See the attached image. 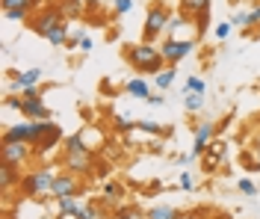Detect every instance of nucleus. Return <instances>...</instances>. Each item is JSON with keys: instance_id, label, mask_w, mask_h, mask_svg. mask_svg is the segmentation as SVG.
Returning <instances> with one entry per match:
<instances>
[{"instance_id": "obj_19", "label": "nucleus", "mask_w": 260, "mask_h": 219, "mask_svg": "<svg viewBox=\"0 0 260 219\" xmlns=\"http://www.w3.org/2000/svg\"><path fill=\"white\" fill-rule=\"evenodd\" d=\"M68 39H71V24L62 21V24L48 36V45H53V48H65V45H68Z\"/></svg>"}, {"instance_id": "obj_38", "label": "nucleus", "mask_w": 260, "mask_h": 219, "mask_svg": "<svg viewBox=\"0 0 260 219\" xmlns=\"http://www.w3.org/2000/svg\"><path fill=\"white\" fill-rule=\"evenodd\" d=\"M178 184H180V190H192V186H195V178H192V172H180Z\"/></svg>"}, {"instance_id": "obj_11", "label": "nucleus", "mask_w": 260, "mask_h": 219, "mask_svg": "<svg viewBox=\"0 0 260 219\" xmlns=\"http://www.w3.org/2000/svg\"><path fill=\"white\" fill-rule=\"evenodd\" d=\"M42 77H45V71H42V68H27V71H21V74L12 77L9 89H12V92H21V95H27V92H32V89H39Z\"/></svg>"}, {"instance_id": "obj_37", "label": "nucleus", "mask_w": 260, "mask_h": 219, "mask_svg": "<svg viewBox=\"0 0 260 219\" xmlns=\"http://www.w3.org/2000/svg\"><path fill=\"white\" fill-rule=\"evenodd\" d=\"M248 30H260V3L248 12Z\"/></svg>"}, {"instance_id": "obj_20", "label": "nucleus", "mask_w": 260, "mask_h": 219, "mask_svg": "<svg viewBox=\"0 0 260 219\" xmlns=\"http://www.w3.org/2000/svg\"><path fill=\"white\" fill-rule=\"evenodd\" d=\"M180 12L183 15H201V12H210V0H180Z\"/></svg>"}, {"instance_id": "obj_13", "label": "nucleus", "mask_w": 260, "mask_h": 219, "mask_svg": "<svg viewBox=\"0 0 260 219\" xmlns=\"http://www.w3.org/2000/svg\"><path fill=\"white\" fill-rule=\"evenodd\" d=\"M62 142H65L62 128L53 121V128H50L48 134H45L42 139H39V142H36V145H32V151H36V157H45V154H50L53 148H56V145H62Z\"/></svg>"}, {"instance_id": "obj_41", "label": "nucleus", "mask_w": 260, "mask_h": 219, "mask_svg": "<svg viewBox=\"0 0 260 219\" xmlns=\"http://www.w3.org/2000/svg\"><path fill=\"white\" fill-rule=\"evenodd\" d=\"M21 104H24V98H18V95H6V110H18V113H21Z\"/></svg>"}, {"instance_id": "obj_7", "label": "nucleus", "mask_w": 260, "mask_h": 219, "mask_svg": "<svg viewBox=\"0 0 260 219\" xmlns=\"http://www.w3.org/2000/svg\"><path fill=\"white\" fill-rule=\"evenodd\" d=\"M0 154H3V163H6V166H15V169H24L32 157H36L30 142H3Z\"/></svg>"}, {"instance_id": "obj_32", "label": "nucleus", "mask_w": 260, "mask_h": 219, "mask_svg": "<svg viewBox=\"0 0 260 219\" xmlns=\"http://www.w3.org/2000/svg\"><path fill=\"white\" fill-rule=\"evenodd\" d=\"M77 219H101V210H98V204H83L80 216Z\"/></svg>"}, {"instance_id": "obj_10", "label": "nucleus", "mask_w": 260, "mask_h": 219, "mask_svg": "<svg viewBox=\"0 0 260 219\" xmlns=\"http://www.w3.org/2000/svg\"><path fill=\"white\" fill-rule=\"evenodd\" d=\"M219 134V124H213V121H201V124H195V145H192V157H201V154L210 148V142L216 139Z\"/></svg>"}, {"instance_id": "obj_22", "label": "nucleus", "mask_w": 260, "mask_h": 219, "mask_svg": "<svg viewBox=\"0 0 260 219\" xmlns=\"http://www.w3.org/2000/svg\"><path fill=\"white\" fill-rule=\"evenodd\" d=\"M0 6H3V12H6V9H21V12H36V9L42 6V0H0Z\"/></svg>"}, {"instance_id": "obj_47", "label": "nucleus", "mask_w": 260, "mask_h": 219, "mask_svg": "<svg viewBox=\"0 0 260 219\" xmlns=\"http://www.w3.org/2000/svg\"><path fill=\"white\" fill-rule=\"evenodd\" d=\"M113 3H115V0H113Z\"/></svg>"}, {"instance_id": "obj_4", "label": "nucleus", "mask_w": 260, "mask_h": 219, "mask_svg": "<svg viewBox=\"0 0 260 219\" xmlns=\"http://www.w3.org/2000/svg\"><path fill=\"white\" fill-rule=\"evenodd\" d=\"M169 21H172V9L162 0H154L148 6L145 27H142V42H157L162 33H169Z\"/></svg>"}, {"instance_id": "obj_5", "label": "nucleus", "mask_w": 260, "mask_h": 219, "mask_svg": "<svg viewBox=\"0 0 260 219\" xmlns=\"http://www.w3.org/2000/svg\"><path fill=\"white\" fill-rule=\"evenodd\" d=\"M160 51H162L166 66H178L180 59H186V56L195 51V39H175V36H166L162 45H160Z\"/></svg>"}, {"instance_id": "obj_45", "label": "nucleus", "mask_w": 260, "mask_h": 219, "mask_svg": "<svg viewBox=\"0 0 260 219\" xmlns=\"http://www.w3.org/2000/svg\"><path fill=\"white\" fill-rule=\"evenodd\" d=\"M148 104H151V107H162V95H151V98H148Z\"/></svg>"}, {"instance_id": "obj_25", "label": "nucleus", "mask_w": 260, "mask_h": 219, "mask_svg": "<svg viewBox=\"0 0 260 219\" xmlns=\"http://www.w3.org/2000/svg\"><path fill=\"white\" fill-rule=\"evenodd\" d=\"M104 196H107L110 204H118L124 199V186L118 184V181H107V184H104Z\"/></svg>"}, {"instance_id": "obj_34", "label": "nucleus", "mask_w": 260, "mask_h": 219, "mask_svg": "<svg viewBox=\"0 0 260 219\" xmlns=\"http://www.w3.org/2000/svg\"><path fill=\"white\" fill-rule=\"evenodd\" d=\"M183 92H201V95H204V80H201V77H189Z\"/></svg>"}, {"instance_id": "obj_6", "label": "nucleus", "mask_w": 260, "mask_h": 219, "mask_svg": "<svg viewBox=\"0 0 260 219\" xmlns=\"http://www.w3.org/2000/svg\"><path fill=\"white\" fill-rule=\"evenodd\" d=\"M62 21H65V15L59 12V6H56V0H53V3H50V6L45 9V12H39V15L32 18V21H30V27H32V33H36V36L48 39V36L53 33V30H56V27H59Z\"/></svg>"}, {"instance_id": "obj_40", "label": "nucleus", "mask_w": 260, "mask_h": 219, "mask_svg": "<svg viewBox=\"0 0 260 219\" xmlns=\"http://www.w3.org/2000/svg\"><path fill=\"white\" fill-rule=\"evenodd\" d=\"M231 27H248V12H234Z\"/></svg>"}, {"instance_id": "obj_44", "label": "nucleus", "mask_w": 260, "mask_h": 219, "mask_svg": "<svg viewBox=\"0 0 260 219\" xmlns=\"http://www.w3.org/2000/svg\"><path fill=\"white\" fill-rule=\"evenodd\" d=\"M77 48H80V51H92V48H95V42H92V36H86V39H83V42L77 45Z\"/></svg>"}, {"instance_id": "obj_39", "label": "nucleus", "mask_w": 260, "mask_h": 219, "mask_svg": "<svg viewBox=\"0 0 260 219\" xmlns=\"http://www.w3.org/2000/svg\"><path fill=\"white\" fill-rule=\"evenodd\" d=\"M139 216H142V213H136L133 207H118V210H115V219H139Z\"/></svg>"}, {"instance_id": "obj_24", "label": "nucleus", "mask_w": 260, "mask_h": 219, "mask_svg": "<svg viewBox=\"0 0 260 219\" xmlns=\"http://www.w3.org/2000/svg\"><path fill=\"white\" fill-rule=\"evenodd\" d=\"M175 77H178V71H175V66H166V68H162V71H160V74L154 77V86H157L160 92H166L169 86L175 83Z\"/></svg>"}, {"instance_id": "obj_17", "label": "nucleus", "mask_w": 260, "mask_h": 219, "mask_svg": "<svg viewBox=\"0 0 260 219\" xmlns=\"http://www.w3.org/2000/svg\"><path fill=\"white\" fill-rule=\"evenodd\" d=\"M83 210V204L74 199V196H68V199H56V216L59 219H77Z\"/></svg>"}, {"instance_id": "obj_15", "label": "nucleus", "mask_w": 260, "mask_h": 219, "mask_svg": "<svg viewBox=\"0 0 260 219\" xmlns=\"http://www.w3.org/2000/svg\"><path fill=\"white\" fill-rule=\"evenodd\" d=\"M21 169H15V166H6L3 163V169H0V190H3V199H9L12 196V190H15L18 184H21Z\"/></svg>"}, {"instance_id": "obj_27", "label": "nucleus", "mask_w": 260, "mask_h": 219, "mask_svg": "<svg viewBox=\"0 0 260 219\" xmlns=\"http://www.w3.org/2000/svg\"><path fill=\"white\" fill-rule=\"evenodd\" d=\"M189 24H192V18L183 15V12H180V15H172V21H169V33L166 36H175V39H178V33L183 30V27L189 30Z\"/></svg>"}, {"instance_id": "obj_8", "label": "nucleus", "mask_w": 260, "mask_h": 219, "mask_svg": "<svg viewBox=\"0 0 260 219\" xmlns=\"http://www.w3.org/2000/svg\"><path fill=\"white\" fill-rule=\"evenodd\" d=\"M83 193V184L77 175H71V172H59L56 175V181H53V190H50V196H53V202L56 199H68V196H80Z\"/></svg>"}, {"instance_id": "obj_26", "label": "nucleus", "mask_w": 260, "mask_h": 219, "mask_svg": "<svg viewBox=\"0 0 260 219\" xmlns=\"http://www.w3.org/2000/svg\"><path fill=\"white\" fill-rule=\"evenodd\" d=\"M136 131H139V134H148V136H162L166 134V128H162L160 121H151V118L136 121Z\"/></svg>"}, {"instance_id": "obj_14", "label": "nucleus", "mask_w": 260, "mask_h": 219, "mask_svg": "<svg viewBox=\"0 0 260 219\" xmlns=\"http://www.w3.org/2000/svg\"><path fill=\"white\" fill-rule=\"evenodd\" d=\"M86 136H89V131H77V134H68L62 142L65 154H92V145L86 142Z\"/></svg>"}, {"instance_id": "obj_18", "label": "nucleus", "mask_w": 260, "mask_h": 219, "mask_svg": "<svg viewBox=\"0 0 260 219\" xmlns=\"http://www.w3.org/2000/svg\"><path fill=\"white\" fill-rule=\"evenodd\" d=\"M124 92H127V95H133V98H139V101H148V98L154 95L145 77H130L127 86H124Z\"/></svg>"}, {"instance_id": "obj_35", "label": "nucleus", "mask_w": 260, "mask_h": 219, "mask_svg": "<svg viewBox=\"0 0 260 219\" xmlns=\"http://www.w3.org/2000/svg\"><path fill=\"white\" fill-rule=\"evenodd\" d=\"M27 15H30V12H21V9H6V12H3L6 21H21V24L27 21Z\"/></svg>"}, {"instance_id": "obj_33", "label": "nucleus", "mask_w": 260, "mask_h": 219, "mask_svg": "<svg viewBox=\"0 0 260 219\" xmlns=\"http://www.w3.org/2000/svg\"><path fill=\"white\" fill-rule=\"evenodd\" d=\"M231 30H234V27H231V21H222V24H216L213 36H216V39L222 42V39H228V36H231Z\"/></svg>"}, {"instance_id": "obj_36", "label": "nucleus", "mask_w": 260, "mask_h": 219, "mask_svg": "<svg viewBox=\"0 0 260 219\" xmlns=\"http://www.w3.org/2000/svg\"><path fill=\"white\" fill-rule=\"evenodd\" d=\"M113 9H115V15H127L130 9H133V0H115Z\"/></svg>"}, {"instance_id": "obj_2", "label": "nucleus", "mask_w": 260, "mask_h": 219, "mask_svg": "<svg viewBox=\"0 0 260 219\" xmlns=\"http://www.w3.org/2000/svg\"><path fill=\"white\" fill-rule=\"evenodd\" d=\"M56 175H59V172L50 169V166L32 169V172H27V175L21 178V184H18V196H21V199H39V196H45V193L50 196Z\"/></svg>"}, {"instance_id": "obj_9", "label": "nucleus", "mask_w": 260, "mask_h": 219, "mask_svg": "<svg viewBox=\"0 0 260 219\" xmlns=\"http://www.w3.org/2000/svg\"><path fill=\"white\" fill-rule=\"evenodd\" d=\"M21 116L27 118V121H50V110L42 95H30L21 104Z\"/></svg>"}, {"instance_id": "obj_1", "label": "nucleus", "mask_w": 260, "mask_h": 219, "mask_svg": "<svg viewBox=\"0 0 260 219\" xmlns=\"http://www.w3.org/2000/svg\"><path fill=\"white\" fill-rule=\"evenodd\" d=\"M124 56H127L130 68H133L136 74H154V77H157L162 68H166L162 51L154 42H136V45L124 48Z\"/></svg>"}, {"instance_id": "obj_30", "label": "nucleus", "mask_w": 260, "mask_h": 219, "mask_svg": "<svg viewBox=\"0 0 260 219\" xmlns=\"http://www.w3.org/2000/svg\"><path fill=\"white\" fill-rule=\"evenodd\" d=\"M237 190L245 193V196H257V184H254V181H248V178H240V181H237Z\"/></svg>"}, {"instance_id": "obj_16", "label": "nucleus", "mask_w": 260, "mask_h": 219, "mask_svg": "<svg viewBox=\"0 0 260 219\" xmlns=\"http://www.w3.org/2000/svg\"><path fill=\"white\" fill-rule=\"evenodd\" d=\"M225 151H228V145L225 142H210V148L201 154L204 157V169L207 172H213V169H219V163L225 160Z\"/></svg>"}, {"instance_id": "obj_29", "label": "nucleus", "mask_w": 260, "mask_h": 219, "mask_svg": "<svg viewBox=\"0 0 260 219\" xmlns=\"http://www.w3.org/2000/svg\"><path fill=\"white\" fill-rule=\"evenodd\" d=\"M113 128L118 134H130V131H136V121H130L124 116H113Z\"/></svg>"}, {"instance_id": "obj_21", "label": "nucleus", "mask_w": 260, "mask_h": 219, "mask_svg": "<svg viewBox=\"0 0 260 219\" xmlns=\"http://www.w3.org/2000/svg\"><path fill=\"white\" fill-rule=\"evenodd\" d=\"M145 219H180V210L172 204H154L145 213Z\"/></svg>"}, {"instance_id": "obj_23", "label": "nucleus", "mask_w": 260, "mask_h": 219, "mask_svg": "<svg viewBox=\"0 0 260 219\" xmlns=\"http://www.w3.org/2000/svg\"><path fill=\"white\" fill-rule=\"evenodd\" d=\"M56 6H59V12L65 18H80L83 15V0H56Z\"/></svg>"}, {"instance_id": "obj_46", "label": "nucleus", "mask_w": 260, "mask_h": 219, "mask_svg": "<svg viewBox=\"0 0 260 219\" xmlns=\"http://www.w3.org/2000/svg\"><path fill=\"white\" fill-rule=\"evenodd\" d=\"M180 219H195V216H186V213H180Z\"/></svg>"}, {"instance_id": "obj_3", "label": "nucleus", "mask_w": 260, "mask_h": 219, "mask_svg": "<svg viewBox=\"0 0 260 219\" xmlns=\"http://www.w3.org/2000/svg\"><path fill=\"white\" fill-rule=\"evenodd\" d=\"M50 128H53V118H50V121H27V118H24V121H18V124L3 128V142H30V145H36Z\"/></svg>"}, {"instance_id": "obj_43", "label": "nucleus", "mask_w": 260, "mask_h": 219, "mask_svg": "<svg viewBox=\"0 0 260 219\" xmlns=\"http://www.w3.org/2000/svg\"><path fill=\"white\" fill-rule=\"evenodd\" d=\"M251 154H254V157L260 160V134L251 136Z\"/></svg>"}, {"instance_id": "obj_12", "label": "nucleus", "mask_w": 260, "mask_h": 219, "mask_svg": "<svg viewBox=\"0 0 260 219\" xmlns=\"http://www.w3.org/2000/svg\"><path fill=\"white\" fill-rule=\"evenodd\" d=\"M65 172H71L77 178H89L95 172L92 154H65Z\"/></svg>"}, {"instance_id": "obj_31", "label": "nucleus", "mask_w": 260, "mask_h": 219, "mask_svg": "<svg viewBox=\"0 0 260 219\" xmlns=\"http://www.w3.org/2000/svg\"><path fill=\"white\" fill-rule=\"evenodd\" d=\"M195 27H198V36H204L207 33V24H210V12H201V15H195Z\"/></svg>"}, {"instance_id": "obj_42", "label": "nucleus", "mask_w": 260, "mask_h": 219, "mask_svg": "<svg viewBox=\"0 0 260 219\" xmlns=\"http://www.w3.org/2000/svg\"><path fill=\"white\" fill-rule=\"evenodd\" d=\"M243 163H245V169H251V172H260V160H254L251 154H243Z\"/></svg>"}, {"instance_id": "obj_28", "label": "nucleus", "mask_w": 260, "mask_h": 219, "mask_svg": "<svg viewBox=\"0 0 260 219\" xmlns=\"http://www.w3.org/2000/svg\"><path fill=\"white\" fill-rule=\"evenodd\" d=\"M183 107H186V113H198L204 107V95L201 92H183Z\"/></svg>"}]
</instances>
